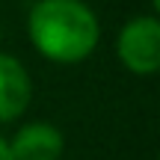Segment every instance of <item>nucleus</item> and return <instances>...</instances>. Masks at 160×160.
I'll return each mask as SVG.
<instances>
[{"label": "nucleus", "instance_id": "obj_1", "mask_svg": "<svg viewBox=\"0 0 160 160\" xmlns=\"http://www.w3.org/2000/svg\"><path fill=\"white\" fill-rule=\"evenodd\" d=\"M27 36L45 59L77 65L95 53L101 24L86 0H36L27 15Z\"/></svg>", "mask_w": 160, "mask_h": 160}, {"label": "nucleus", "instance_id": "obj_2", "mask_svg": "<svg viewBox=\"0 0 160 160\" xmlns=\"http://www.w3.org/2000/svg\"><path fill=\"white\" fill-rule=\"evenodd\" d=\"M119 62L131 74L148 77L160 71V21L154 15H133L116 39Z\"/></svg>", "mask_w": 160, "mask_h": 160}, {"label": "nucleus", "instance_id": "obj_3", "mask_svg": "<svg viewBox=\"0 0 160 160\" xmlns=\"http://www.w3.org/2000/svg\"><path fill=\"white\" fill-rule=\"evenodd\" d=\"M65 151V137L51 122H30L21 125L9 139L12 160H59Z\"/></svg>", "mask_w": 160, "mask_h": 160}, {"label": "nucleus", "instance_id": "obj_4", "mask_svg": "<svg viewBox=\"0 0 160 160\" xmlns=\"http://www.w3.org/2000/svg\"><path fill=\"white\" fill-rule=\"evenodd\" d=\"M33 98V80L21 59L0 51V125L15 122Z\"/></svg>", "mask_w": 160, "mask_h": 160}, {"label": "nucleus", "instance_id": "obj_5", "mask_svg": "<svg viewBox=\"0 0 160 160\" xmlns=\"http://www.w3.org/2000/svg\"><path fill=\"white\" fill-rule=\"evenodd\" d=\"M0 160H12V154H9V139H3V137H0Z\"/></svg>", "mask_w": 160, "mask_h": 160}, {"label": "nucleus", "instance_id": "obj_6", "mask_svg": "<svg viewBox=\"0 0 160 160\" xmlns=\"http://www.w3.org/2000/svg\"><path fill=\"white\" fill-rule=\"evenodd\" d=\"M0 42H3V33H0Z\"/></svg>", "mask_w": 160, "mask_h": 160}]
</instances>
